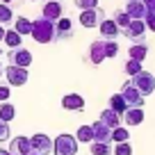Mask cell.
<instances>
[{
  "label": "cell",
  "instance_id": "cell-1",
  "mask_svg": "<svg viewBox=\"0 0 155 155\" xmlns=\"http://www.w3.org/2000/svg\"><path fill=\"white\" fill-rule=\"evenodd\" d=\"M32 39L37 44H53V41H57L55 21H48L44 16H39L37 21H32Z\"/></svg>",
  "mask_w": 155,
  "mask_h": 155
},
{
  "label": "cell",
  "instance_id": "cell-2",
  "mask_svg": "<svg viewBox=\"0 0 155 155\" xmlns=\"http://www.w3.org/2000/svg\"><path fill=\"white\" fill-rule=\"evenodd\" d=\"M78 153V139L73 135H57L53 139V155H75Z\"/></svg>",
  "mask_w": 155,
  "mask_h": 155
},
{
  "label": "cell",
  "instance_id": "cell-3",
  "mask_svg": "<svg viewBox=\"0 0 155 155\" xmlns=\"http://www.w3.org/2000/svg\"><path fill=\"white\" fill-rule=\"evenodd\" d=\"M130 82L141 96H150L155 91V75L148 73V71H139L135 78H130Z\"/></svg>",
  "mask_w": 155,
  "mask_h": 155
},
{
  "label": "cell",
  "instance_id": "cell-4",
  "mask_svg": "<svg viewBox=\"0 0 155 155\" xmlns=\"http://www.w3.org/2000/svg\"><path fill=\"white\" fill-rule=\"evenodd\" d=\"M2 73H5V78H7V84L9 87H23L25 82H28V78H30V73H28V68H23V66H7V68H2Z\"/></svg>",
  "mask_w": 155,
  "mask_h": 155
},
{
  "label": "cell",
  "instance_id": "cell-5",
  "mask_svg": "<svg viewBox=\"0 0 155 155\" xmlns=\"http://www.w3.org/2000/svg\"><path fill=\"white\" fill-rule=\"evenodd\" d=\"M7 59H9L12 66L30 68V64H32V53H30L28 48H23V46H18V48H9V53H7Z\"/></svg>",
  "mask_w": 155,
  "mask_h": 155
},
{
  "label": "cell",
  "instance_id": "cell-6",
  "mask_svg": "<svg viewBox=\"0 0 155 155\" xmlns=\"http://www.w3.org/2000/svg\"><path fill=\"white\" fill-rule=\"evenodd\" d=\"M121 32H123V37L130 39V41H144V39H146V23H144V21L132 18Z\"/></svg>",
  "mask_w": 155,
  "mask_h": 155
},
{
  "label": "cell",
  "instance_id": "cell-7",
  "mask_svg": "<svg viewBox=\"0 0 155 155\" xmlns=\"http://www.w3.org/2000/svg\"><path fill=\"white\" fill-rule=\"evenodd\" d=\"M121 96H123V101L128 103V107H144V96H141V94L132 87L130 80H128V82H123Z\"/></svg>",
  "mask_w": 155,
  "mask_h": 155
},
{
  "label": "cell",
  "instance_id": "cell-8",
  "mask_svg": "<svg viewBox=\"0 0 155 155\" xmlns=\"http://www.w3.org/2000/svg\"><path fill=\"white\" fill-rule=\"evenodd\" d=\"M30 141H32V150H37L39 155H48L53 150V139L46 132H34L30 137Z\"/></svg>",
  "mask_w": 155,
  "mask_h": 155
},
{
  "label": "cell",
  "instance_id": "cell-9",
  "mask_svg": "<svg viewBox=\"0 0 155 155\" xmlns=\"http://www.w3.org/2000/svg\"><path fill=\"white\" fill-rule=\"evenodd\" d=\"M9 150L12 155H30L32 153V141H30V137H23V135H18V137H14V139L9 141Z\"/></svg>",
  "mask_w": 155,
  "mask_h": 155
},
{
  "label": "cell",
  "instance_id": "cell-10",
  "mask_svg": "<svg viewBox=\"0 0 155 155\" xmlns=\"http://www.w3.org/2000/svg\"><path fill=\"white\" fill-rule=\"evenodd\" d=\"M103 18H105V16H103V12L98 9V7H94V9H82V12H80V23H82L87 30H89V28H98Z\"/></svg>",
  "mask_w": 155,
  "mask_h": 155
},
{
  "label": "cell",
  "instance_id": "cell-11",
  "mask_svg": "<svg viewBox=\"0 0 155 155\" xmlns=\"http://www.w3.org/2000/svg\"><path fill=\"white\" fill-rule=\"evenodd\" d=\"M123 12H126L130 18L144 21V16H146V5H144V0H123Z\"/></svg>",
  "mask_w": 155,
  "mask_h": 155
},
{
  "label": "cell",
  "instance_id": "cell-12",
  "mask_svg": "<svg viewBox=\"0 0 155 155\" xmlns=\"http://www.w3.org/2000/svg\"><path fill=\"white\" fill-rule=\"evenodd\" d=\"M55 34H57V41H66L73 37V21L68 16H62L59 21H55Z\"/></svg>",
  "mask_w": 155,
  "mask_h": 155
},
{
  "label": "cell",
  "instance_id": "cell-13",
  "mask_svg": "<svg viewBox=\"0 0 155 155\" xmlns=\"http://www.w3.org/2000/svg\"><path fill=\"white\" fill-rule=\"evenodd\" d=\"M41 16L48 21H59L64 16V9H62V2L59 0H46L44 5V12H41Z\"/></svg>",
  "mask_w": 155,
  "mask_h": 155
},
{
  "label": "cell",
  "instance_id": "cell-14",
  "mask_svg": "<svg viewBox=\"0 0 155 155\" xmlns=\"http://www.w3.org/2000/svg\"><path fill=\"white\" fill-rule=\"evenodd\" d=\"M103 44H105L103 39H96V41H91V46H89V62H91L94 66L105 62V46Z\"/></svg>",
  "mask_w": 155,
  "mask_h": 155
},
{
  "label": "cell",
  "instance_id": "cell-15",
  "mask_svg": "<svg viewBox=\"0 0 155 155\" xmlns=\"http://www.w3.org/2000/svg\"><path fill=\"white\" fill-rule=\"evenodd\" d=\"M62 107L68 112H82L84 110V98L80 94H66L62 96Z\"/></svg>",
  "mask_w": 155,
  "mask_h": 155
},
{
  "label": "cell",
  "instance_id": "cell-16",
  "mask_svg": "<svg viewBox=\"0 0 155 155\" xmlns=\"http://www.w3.org/2000/svg\"><path fill=\"white\" fill-rule=\"evenodd\" d=\"M98 32H101L103 39H116L119 34H121V28H119L112 18H103L101 25H98Z\"/></svg>",
  "mask_w": 155,
  "mask_h": 155
},
{
  "label": "cell",
  "instance_id": "cell-17",
  "mask_svg": "<svg viewBox=\"0 0 155 155\" xmlns=\"http://www.w3.org/2000/svg\"><path fill=\"white\" fill-rule=\"evenodd\" d=\"M91 130H94V141H103V144H112V128H107L105 123H101V121L91 123Z\"/></svg>",
  "mask_w": 155,
  "mask_h": 155
},
{
  "label": "cell",
  "instance_id": "cell-18",
  "mask_svg": "<svg viewBox=\"0 0 155 155\" xmlns=\"http://www.w3.org/2000/svg\"><path fill=\"white\" fill-rule=\"evenodd\" d=\"M121 116L126 121V126H139L144 121V107H128Z\"/></svg>",
  "mask_w": 155,
  "mask_h": 155
},
{
  "label": "cell",
  "instance_id": "cell-19",
  "mask_svg": "<svg viewBox=\"0 0 155 155\" xmlns=\"http://www.w3.org/2000/svg\"><path fill=\"white\" fill-rule=\"evenodd\" d=\"M128 55H130V59H139V62H144L146 55H148V44L144 41H135V44L128 48Z\"/></svg>",
  "mask_w": 155,
  "mask_h": 155
},
{
  "label": "cell",
  "instance_id": "cell-20",
  "mask_svg": "<svg viewBox=\"0 0 155 155\" xmlns=\"http://www.w3.org/2000/svg\"><path fill=\"white\" fill-rule=\"evenodd\" d=\"M98 121L105 123L107 128H112V130H114V128L121 126V116L116 114L114 110H110V107H107V110H103V112H101V119H98Z\"/></svg>",
  "mask_w": 155,
  "mask_h": 155
},
{
  "label": "cell",
  "instance_id": "cell-21",
  "mask_svg": "<svg viewBox=\"0 0 155 155\" xmlns=\"http://www.w3.org/2000/svg\"><path fill=\"white\" fill-rule=\"evenodd\" d=\"M107 107H110V110H114L116 114L121 116L123 112L128 110V103L123 101V96H121V94H114V96H110V105H107Z\"/></svg>",
  "mask_w": 155,
  "mask_h": 155
},
{
  "label": "cell",
  "instance_id": "cell-22",
  "mask_svg": "<svg viewBox=\"0 0 155 155\" xmlns=\"http://www.w3.org/2000/svg\"><path fill=\"white\" fill-rule=\"evenodd\" d=\"M14 30L21 34V37H25V34H32V21L25 18V16H18V18L14 21Z\"/></svg>",
  "mask_w": 155,
  "mask_h": 155
},
{
  "label": "cell",
  "instance_id": "cell-23",
  "mask_svg": "<svg viewBox=\"0 0 155 155\" xmlns=\"http://www.w3.org/2000/svg\"><path fill=\"white\" fill-rule=\"evenodd\" d=\"M75 139H78V144H91V141H94L91 126H80L78 132H75Z\"/></svg>",
  "mask_w": 155,
  "mask_h": 155
},
{
  "label": "cell",
  "instance_id": "cell-24",
  "mask_svg": "<svg viewBox=\"0 0 155 155\" xmlns=\"http://www.w3.org/2000/svg\"><path fill=\"white\" fill-rule=\"evenodd\" d=\"M14 116H16V107L12 105L9 101H7V103H0V121L9 123V121H14Z\"/></svg>",
  "mask_w": 155,
  "mask_h": 155
},
{
  "label": "cell",
  "instance_id": "cell-25",
  "mask_svg": "<svg viewBox=\"0 0 155 155\" xmlns=\"http://www.w3.org/2000/svg\"><path fill=\"white\" fill-rule=\"evenodd\" d=\"M89 153H91V155H112V144L91 141V144H89Z\"/></svg>",
  "mask_w": 155,
  "mask_h": 155
},
{
  "label": "cell",
  "instance_id": "cell-26",
  "mask_svg": "<svg viewBox=\"0 0 155 155\" xmlns=\"http://www.w3.org/2000/svg\"><path fill=\"white\" fill-rule=\"evenodd\" d=\"M21 39H23V37H21L16 30H7V32H5V44L9 46V48H18V46L23 44Z\"/></svg>",
  "mask_w": 155,
  "mask_h": 155
},
{
  "label": "cell",
  "instance_id": "cell-27",
  "mask_svg": "<svg viewBox=\"0 0 155 155\" xmlns=\"http://www.w3.org/2000/svg\"><path fill=\"white\" fill-rule=\"evenodd\" d=\"M105 41V59H112V57H116L119 55V44H116V39H103Z\"/></svg>",
  "mask_w": 155,
  "mask_h": 155
},
{
  "label": "cell",
  "instance_id": "cell-28",
  "mask_svg": "<svg viewBox=\"0 0 155 155\" xmlns=\"http://www.w3.org/2000/svg\"><path fill=\"white\" fill-rule=\"evenodd\" d=\"M123 71H126V75H130V78H135L139 71H144L141 68V62L139 59H128L126 62V66H123Z\"/></svg>",
  "mask_w": 155,
  "mask_h": 155
},
{
  "label": "cell",
  "instance_id": "cell-29",
  "mask_svg": "<svg viewBox=\"0 0 155 155\" xmlns=\"http://www.w3.org/2000/svg\"><path fill=\"white\" fill-rule=\"evenodd\" d=\"M130 139V132L126 130V128H114V130H112V141H114V144H121V141H128Z\"/></svg>",
  "mask_w": 155,
  "mask_h": 155
},
{
  "label": "cell",
  "instance_id": "cell-30",
  "mask_svg": "<svg viewBox=\"0 0 155 155\" xmlns=\"http://www.w3.org/2000/svg\"><path fill=\"white\" fill-rule=\"evenodd\" d=\"M14 21V12H12L9 5H0V25H5V23H12Z\"/></svg>",
  "mask_w": 155,
  "mask_h": 155
},
{
  "label": "cell",
  "instance_id": "cell-31",
  "mask_svg": "<svg viewBox=\"0 0 155 155\" xmlns=\"http://www.w3.org/2000/svg\"><path fill=\"white\" fill-rule=\"evenodd\" d=\"M112 21H114V23H116V25H119V28L123 30V28H126V25L130 23L132 18H130V16H128V14H126V12H123V9H116V12H114V18H112Z\"/></svg>",
  "mask_w": 155,
  "mask_h": 155
},
{
  "label": "cell",
  "instance_id": "cell-32",
  "mask_svg": "<svg viewBox=\"0 0 155 155\" xmlns=\"http://www.w3.org/2000/svg\"><path fill=\"white\" fill-rule=\"evenodd\" d=\"M112 155H132V146L128 141H121V144H116L112 148Z\"/></svg>",
  "mask_w": 155,
  "mask_h": 155
},
{
  "label": "cell",
  "instance_id": "cell-33",
  "mask_svg": "<svg viewBox=\"0 0 155 155\" xmlns=\"http://www.w3.org/2000/svg\"><path fill=\"white\" fill-rule=\"evenodd\" d=\"M75 2V7L80 12L82 9H94V7H98V0H73Z\"/></svg>",
  "mask_w": 155,
  "mask_h": 155
},
{
  "label": "cell",
  "instance_id": "cell-34",
  "mask_svg": "<svg viewBox=\"0 0 155 155\" xmlns=\"http://www.w3.org/2000/svg\"><path fill=\"white\" fill-rule=\"evenodd\" d=\"M144 23H146V30L155 32V12H146V16H144Z\"/></svg>",
  "mask_w": 155,
  "mask_h": 155
},
{
  "label": "cell",
  "instance_id": "cell-35",
  "mask_svg": "<svg viewBox=\"0 0 155 155\" xmlns=\"http://www.w3.org/2000/svg\"><path fill=\"white\" fill-rule=\"evenodd\" d=\"M9 96H12L9 84H0V103H7V101H9Z\"/></svg>",
  "mask_w": 155,
  "mask_h": 155
},
{
  "label": "cell",
  "instance_id": "cell-36",
  "mask_svg": "<svg viewBox=\"0 0 155 155\" xmlns=\"http://www.w3.org/2000/svg\"><path fill=\"white\" fill-rule=\"evenodd\" d=\"M9 139V123L0 121V141H7Z\"/></svg>",
  "mask_w": 155,
  "mask_h": 155
},
{
  "label": "cell",
  "instance_id": "cell-37",
  "mask_svg": "<svg viewBox=\"0 0 155 155\" xmlns=\"http://www.w3.org/2000/svg\"><path fill=\"white\" fill-rule=\"evenodd\" d=\"M146 5V12H155V0H144Z\"/></svg>",
  "mask_w": 155,
  "mask_h": 155
},
{
  "label": "cell",
  "instance_id": "cell-38",
  "mask_svg": "<svg viewBox=\"0 0 155 155\" xmlns=\"http://www.w3.org/2000/svg\"><path fill=\"white\" fill-rule=\"evenodd\" d=\"M5 32H7L5 25H0V41H5Z\"/></svg>",
  "mask_w": 155,
  "mask_h": 155
},
{
  "label": "cell",
  "instance_id": "cell-39",
  "mask_svg": "<svg viewBox=\"0 0 155 155\" xmlns=\"http://www.w3.org/2000/svg\"><path fill=\"white\" fill-rule=\"evenodd\" d=\"M2 2H5V5H12V2H16V0H2Z\"/></svg>",
  "mask_w": 155,
  "mask_h": 155
},
{
  "label": "cell",
  "instance_id": "cell-40",
  "mask_svg": "<svg viewBox=\"0 0 155 155\" xmlns=\"http://www.w3.org/2000/svg\"><path fill=\"white\" fill-rule=\"evenodd\" d=\"M0 155H12V153H9V150H0Z\"/></svg>",
  "mask_w": 155,
  "mask_h": 155
},
{
  "label": "cell",
  "instance_id": "cell-41",
  "mask_svg": "<svg viewBox=\"0 0 155 155\" xmlns=\"http://www.w3.org/2000/svg\"><path fill=\"white\" fill-rule=\"evenodd\" d=\"M30 155H39V153H37V150H32V153H30Z\"/></svg>",
  "mask_w": 155,
  "mask_h": 155
},
{
  "label": "cell",
  "instance_id": "cell-42",
  "mask_svg": "<svg viewBox=\"0 0 155 155\" xmlns=\"http://www.w3.org/2000/svg\"><path fill=\"white\" fill-rule=\"evenodd\" d=\"M0 75H2V64H0Z\"/></svg>",
  "mask_w": 155,
  "mask_h": 155
},
{
  "label": "cell",
  "instance_id": "cell-43",
  "mask_svg": "<svg viewBox=\"0 0 155 155\" xmlns=\"http://www.w3.org/2000/svg\"><path fill=\"white\" fill-rule=\"evenodd\" d=\"M0 55H2V48H0Z\"/></svg>",
  "mask_w": 155,
  "mask_h": 155
},
{
  "label": "cell",
  "instance_id": "cell-44",
  "mask_svg": "<svg viewBox=\"0 0 155 155\" xmlns=\"http://www.w3.org/2000/svg\"><path fill=\"white\" fill-rule=\"evenodd\" d=\"M30 2H32V0H30Z\"/></svg>",
  "mask_w": 155,
  "mask_h": 155
}]
</instances>
